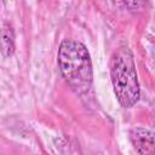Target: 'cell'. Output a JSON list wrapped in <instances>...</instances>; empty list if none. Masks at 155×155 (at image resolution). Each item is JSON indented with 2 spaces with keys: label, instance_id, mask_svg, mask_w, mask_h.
<instances>
[{
  "label": "cell",
  "instance_id": "cell-1",
  "mask_svg": "<svg viewBox=\"0 0 155 155\" xmlns=\"http://www.w3.org/2000/svg\"><path fill=\"white\" fill-rule=\"evenodd\" d=\"M57 63L68 85L79 94L86 93L93 80L91 57L84 44L64 40L58 48Z\"/></svg>",
  "mask_w": 155,
  "mask_h": 155
},
{
  "label": "cell",
  "instance_id": "cell-2",
  "mask_svg": "<svg viewBox=\"0 0 155 155\" xmlns=\"http://www.w3.org/2000/svg\"><path fill=\"white\" fill-rule=\"evenodd\" d=\"M110 76L119 103L130 108L139 99V84L133 54L127 46H120L111 57Z\"/></svg>",
  "mask_w": 155,
  "mask_h": 155
},
{
  "label": "cell",
  "instance_id": "cell-3",
  "mask_svg": "<svg viewBox=\"0 0 155 155\" xmlns=\"http://www.w3.org/2000/svg\"><path fill=\"white\" fill-rule=\"evenodd\" d=\"M130 139L139 155H155L154 133L143 127H134L130 131Z\"/></svg>",
  "mask_w": 155,
  "mask_h": 155
},
{
  "label": "cell",
  "instance_id": "cell-4",
  "mask_svg": "<svg viewBox=\"0 0 155 155\" xmlns=\"http://www.w3.org/2000/svg\"><path fill=\"white\" fill-rule=\"evenodd\" d=\"M0 51L5 57H10L15 52V35L10 25L0 29Z\"/></svg>",
  "mask_w": 155,
  "mask_h": 155
}]
</instances>
